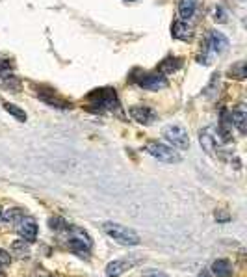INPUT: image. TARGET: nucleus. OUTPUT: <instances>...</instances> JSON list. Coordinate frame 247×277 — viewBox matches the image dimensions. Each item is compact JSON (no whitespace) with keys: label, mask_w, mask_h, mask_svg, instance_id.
<instances>
[{"label":"nucleus","mask_w":247,"mask_h":277,"mask_svg":"<svg viewBox=\"0 0 247 277\" xmlns=\"http://www.w3.org/2000/svg\"><path fill=\"white\" fill-rule=\"evenodd\" d=\"M87 104H89V110L99 114L108 112V110H113V108L119 106L117 95L111 88H99L95 91H91L87 95Z\"/></svg>","instance_id":"obj_1"},{"label":"nucleus","mask_w":247,"mask_h":277,"mask_svg":"<svg viewBox=\"0 0 247 277\" xmlns=\"http://www.w3.org/2000/svg\"><path fill=\"white\" fill-rule=\"evenodd\" d=\"M102 229H104V233H106L110 238H113L116 242L123 244V246H138V244L141 242L140 234H138L134 229L125 227V225H121V224L106 221V224L102 225Z\"/></svg>","instance_id":"obj_2"},{"label":"nucleus","mask_w":247,"mask_h":277,"mask_svg":"<svg viewBox=\"0 0 247 277\" xmlns=\"http://www.w3.org/2000/svg\"><path fill=\"white\" fill-rule=\"evenodd\" d=\"M145 151L149 153L150 156H155L156 160L164 162V164H179V162L182 160V156L175 151L173 147L160 143V141H147Z\"/></svg>","instance_id":"obj_3"},{"label":"nucleus","mask_w":247,"mask_h":277,"mask_svg":"<svg viewBox=\"0 0 247 277\" xmlns=\"http://www.w3.org/2000/svg\"><path fill=\"white\" fill-rule=\"evenodd\" d=\"M162 134H164V138L169 141L175 149H180V151H186V149H189V136H188V132H186L180 125H167V126H164Z\"/></svg>","instance_id":"obj_4"},{"label":"nucleus","mask_w":247,"mask_h":277,"mask_svg":"<svg viewBox=\"0 0 247 277\" xmlns=\"http://www.w3.org/2000/svg\"><path fill=\"white\" fill-rule=\"evenodd\" d=\"M227 49H229V39L225 38L221 32H218V30L210 32L208 39L204 41V60H203V63H204V65L208 63V54H206V52L221 54V52H225Z\"/></svg>","instance_id":"obj_5"},{"label":"nucleus","mask_w":247,"mask_h":277,"mask_svg":"<svg viewBox=\"0 0 247 277\" xmlns=\"http://www.w3.org/2000/svg\"><path fill=\"white\" fill-rule=\"evenodd\" d=\"M136 82L140 88L147 89V91H160L169 86L167 78L160 73H143L141 77L136 78Z\"/></svg>","instance_id":"obj_6"},{"label":"nucleus","mask_w":247,"mask_h":277,"mask_svg":"<svg viewBox=\"0 0 247 277\" xmlns=\"http://www.w3.org/2000/svg\"><path fill=\"white\" fill-rule=\"evenodd\" d=\"M17 234L26 242H35L37 238V224L32 216H23L17 221Z\"/></svg>","instance_id":"obj_7"},{"label":"nucleus","mask_w":247,"mask_h":277,"mask_svg":"<svg viewBox=\"0 0 247 277\" xmlns=\"http://www.w3.org/2000/svg\"><path fill=\"white\" fill-rule=\"evenodd\" d=\"M128 114H130L132 119L138 121L140 125H153L156 119L155 110L149 106H143V104H140V106H132L130 110H128Z\"/></svg>","instance_id":"obj_8"},{"label":"nucleus","mask_w":247,"mask_h":277,"mask_svg":"<svg viewBox=\"0 0 247 277\" xmlns=\"http://www.w3.org/2000/svg\"><path fill=\"white\" fill-rule=\"evenodd\" d=\"M136 264V261H128V258H117V261H111L106 266V275L108 277H119L125 272L132 270Z\"/></svg>","instance_id":"obj_9"},{"label":"nucleus","mask_w":247,"mask_h":277,"mask_svg":"<svg viewBox=\"0 0 247 277\" xmlns=\"http://www.w3.org/2000/svg\"><path fill=\"white\" fill-rule=\"evenodd\" d=\"M171 35L175 39H180V41H189V39L194 38V30H192V26L186 21L179 19L175 21L173 26H171Z\"/></svg>","instance_id":"obj_10"},{"label":"nucleus","mask_w":247,"mask_h":277,"mask_svg":"<svg viewBox=\"0 0 247 277\" xmlns=\"http://www.w3.org/2000/svg\"><path fill=\"white\" fill-rule=\"evenodd\" d=\"M212 132H214V128L210 126V128H204V131H201V134H199L201 147H203L208 155H214V149H216V143H218V136H216V134H212Z\"/></svg>","instance_id":"obj_11"},{"label":"nucleus","mask_w":247,"mask_h":277,"mask_svg":"<svg viewBox=\"0 0 247 277\" xmlns=\"http://www.w3.org/2000/svg\"><path fill=\"white\" fill-rule=\"evenodd\" d=\"M212 273L216 277H233V264L227 258H218L212 263Z\"/></svg>","instance_id":"obj_12"},{"label":"nucleus","mask_w":247,"mask_h":277,"mask_svg":"<svg viewBox=\"0 0 247 277\" xmlns=\"http://www.w3.org/2000/svg\"><path fill=\"white\" fill-rule=\"evenodd\" d=\"M180 67H182V60L180 58H165L164 62L158 65V73L164 75V77H167V75L177 73Z\"/></svg>","instance_id":"obj_13"},{"label":"nucleus","mask_w":247,"mask_h":277,"mask_svg":"<svg viewBox=\"0 0 247 277\" xmlns=\"http://www.w3.org/2000/svg\"><path fill=\"white\" fill-rule=\"evenodd\" d=\"M197 10V0H179V15L180 19H192Z\"/></svg>","instance_id":"obj_14"},{"label":"nucleus","mask_w":247,"mask_h":277,"mask_svg":"<svg viewBox=\"0 0 247 277\" xmlns=\"http://www.w3.org/2000/svg\"><path fill=\"white\" fill-rule=\"evenodd\" d=\"M10 255H13V257L17 258H28L30 257V246L26 240H13L11 242V253Z\"/></svg>","instance_id":"obj_15"},{"label":"nucleus","mask_w":247,"mask_h":277,"mask_svg":"<svg viewBox=\"0 0 247 277\" xmlns=\"http://www.w3.org/2000/svg\"><path fill=\"white\" fill-rule=\"evenodd\" d=\"M41 99H43L47 104H50V106L71 108V102H67L65 99H62L60 95H56V91H54V89H49V95H47V93H41Z\"/></svg>","instance_id":"obj_16"},{"label":"nucleus","mask_w":247,"mask_h":277,"mask_svg":"<svg viewBox=\"0 0 247 277\" xmlns=\"http://www.w3.org/2000/svg\"><path fill=\"white\" fill-rule=\"evenodd\" d=\"M231 121H233V125L236 126L242 134L247 131V114L243 108H236V110L231 114Z\"/></svg>","instance_id":"obj_17"},{"label":"nucleus","mask_w":247,"mask_h":277,"mask_svg":"<svg viewBox=\"0 0 247 277\" xmlns=\"http://www.w3.org/2000/svg\"><path fill=\"white\" fill-rule=\"evenodd\" d=\"M23 216H25V212H23L19 207H11V209H6V212H2L0 221H6V224H10V225H17V221H19Z\"/></svg>","instance_id":"obj_18"},{"label":"nucleus","mask_w":247,"mask_h":277,"mask_svg":"<svg viewBox=\"0 0 247 277\" xmlns=\"http://www.w3.org/2000/svg\"><path fill=\"white\" fill-rule=\"evenodd\" d=\"M2 106H4L6 112L10 114V116H13L15 119H17V121L25 123L26 119H28V116H26L25 110H23V108H21V106H17V104H13V102H4Z\"/></svg>","instance_id":"obj_19"},{"label":"nucleus","mask_w":247,"mask_h":277,"mask_svg":"<svg viewBox=\"0 0 247 277\" xmlns=\"http://www.w3.org/2000/svg\"><path fill=\"white\" fill-rule=\"evenodd\" d=\"M15 71V63L11 58H2L0 56V80L6 77H11Z\"/></svg>","instance_id":"obj_20"},{"label":"nucleus","mask_w":247,"mask_h":277,"mask_svg":"<svg viewBox=\"0 0 247 277\" xmlns=\"http://www.w3.org/2000/svg\"><path fill=\"white\" fill-rule=\"evenodd\" d=\"M245 75H247L245 62H238L236 65H233V67H231V71H229V77H234V78H238V80H243V78H245Z\"/></svg>","instance_id":"obj_21"},{"label":"nucleus","mask_w":247,"mask_h":277,"mask_svg":"<svg viewBox=\"0 0 247 277\" xmlns=\"http://www.w3.org/2000/svg\"><path fill=\"white\" fill-rule=\"evenodd\" d=\"M49 227L52 229V231H67L69 224L63 218H58V216H56V218L49 219Z\"/></svg>","instance_id":"obj_22"},{"label":"nucleus","mask_w":247,"mask_h":277,"mask_svg":"<svg viewBox=\"0 0 247 277\" xmlns=\"http://www.w3.org/2000/svg\"><path fill=\"white\" fill-rule=\"evenodd\" d=\"M214 218L218 219V224H227L229 219H231V214H229L225 209H218L216 210V214H214Z\"/></svg>","instance_id":"obj_23"},{"label":"nucleus","mask_w":247,"mask_h":277,"mask_svg":"<svg viewBox=\"0 0 247 277\" xmlns=\"http://www.w3.org/2000/svg\"><path fill=\"white\" fill-rule=\"evenodd\" d=\"M214 19H216V23H219V25L227 23V21H229L227 11L223 10V8H216V15H214Z\"/></svg>","instance_id":"obj_24"},{"label":"nucleus","mask_w":247,"mask_h":277,"mask_svg":"<svg viewBox=\"0 0 247 277\" xmlns=\"http://www.w3.org/2000/svg\"><path fill=\"white\" fill-rule=\"evenodd\" d=\"M11 264V255L6 249L0 248V266H10Z\"/></svg>","instance_id":"obj_25"},{"label":"nucleus","mask_w":247,"mask_h":277,"mask_svg":"<svg viewBox=\"0 0 247 277\" xmlns=\"http://www.w3.org/2000/svg\"><path fill=\"white\" fill-rule=\"evenodd\" d=\"M143 277H169V275H165L164 272H158V270H150V272L143 273Z\"/></svg>","instance_id":"obj_26"},{"label":"nucleus","mask_w":247,"mask_h":277,"mask_svg":"<svg viewBox=\"0 0 247 277\" xmlns=\"http://www.w3.org/2000/svg\"><path fill=\"white\" fill-rule=\"evenodd\" d=\"M197 277H212V273H210L208 270H203V272H199Z\"/></svg>","instance_id":"obj_27"},{"label":"nucleus","mask_w":247,"mask_h":277,"mask_svg":"<svg viewBox=\"0 0 247 277\" xmlns=\"http://www.w3.org/2000/svg\"><path fill=\"white\" fill-rule=\"evenodd\" d=\"M0 277H4V272H2V270H0Z\"/></svg>","instance_id":"obj_28"},{"label":"nucleus","mask_w":247,"mask_h":277,"mask_svg":"<svg viewBox=\"0 0 247 277\" xmlns=\"http://www.w3.org/2000/svg\"><path fill=\"white\" fill-rule=\"evenodd\" d=\"M0 216H2V209H0Z\"/></svg>","instance_id":"obj_29"},{"label":"nucleus","mask_w":247,"mask_h":277,"mask_svg":"<svg viewBox=\"0 0 247 277\" xmlns=\"http://www.w3.org/2000/svg\"><path fill=\"white\" fill-rule=\"evenodd\" d=\"M128 2H132V0H128Z\"/></svg>","instance_id":"obj_30"}]
</instances>
